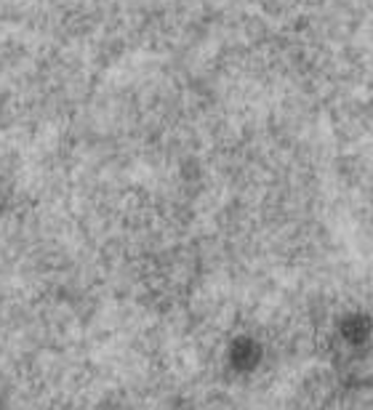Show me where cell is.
I'll use <instances>...</instances> for the list:
<instances>
[{
	"label": "cell",
	"instance_id": "cell-1",
	"mask_svg": "<svg viewBox=\"0 0 373 410\" xmlns=\"http://www.w3.org/2000/svg\"><path fill=\"white\" fill-rule=\"evenodd\" d=\"M341 336H344V341L347 344H363V341H368V336H371V320L368 317H363V314H352V317H347L344 325H341Z\"/></svg>",
	"mask_w": 373,
	"mask_h": 410
}]
</instances>
